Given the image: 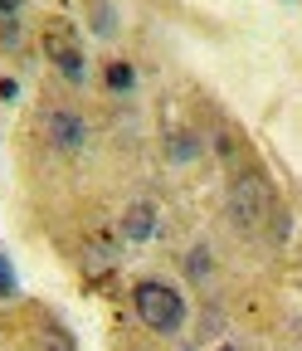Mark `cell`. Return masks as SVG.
Returning a JSON list of instances; mask_svg holds the SVG:
<instances>
[{
  "instance_id": "obj_1",
  "label": "cell",
  "mask_w": 302,
  "mask_h": 351,
  "mask_svg": "<svg viewBox=\"0 0 302 351\" xmlns=\"http://www.w3.org/2000/svg\"><path fill=\"white\" fill-rule=\"evenodd\" d=\"M132 302H137V317L151 327V332H181L186 327V298L171 288V283H161V278H142L137 288H132Z\"/></svg>"
},
{
  "instance_id": "obj_2",
  "label": "cell",
  "mask_w": 302,
  "mask_h": 351,
  "mask_svg": "<svg viewBox=\"0 0 302 351\" xmlns=\"http://www.w3.org/2000/svg\"><path fill=\"white\" fill-rule=\"evenodd\" d=\"M229 215L239 230H258L268 215V181L258 171H239L234 186H229Z\"/></svg>"
},
{
  "instance_id": "obj_3",
  "label": "cell",
  "mask_w": 302,
  "mask_h": 351,
  "mask_svg": "<svg viewBox=\"0 0 302 351\" xmlns=\"http://www.w3.org/2000/svg\"><path fill=\"white\" fill-rule=\"evenodd\" d=\"M45 49H49V59H54V69L68 78V83H83V73H88V54L78 49V39H73V29L64 25V20H49L45 25Z\"/></svg>"
},
{
  "instance_id": "obj_4",
  "label": "cell",
  "mask_w": 302,
  "mask_h": 351,
  "mask_svg": "<svg viewBox=\"0 0 302 351\" xmlns=\"http://www.w3.org/2000/svg\"><path fill=\"white\" fill-rule=\"evenodd\" d=\"M45 137H49L54 152H78L88 142V122H83L73 108H49L45 112Z\"/></svg>"
},
{
  "instance_id": "obj_5",
  "label": "cell",
  "mask_w": 302,
  "mask_h": 351,
  "mask_svg": "<svg viewBox=\"0 0 302 351\" xmlns=\"http://www.w3.org/2000/svg\"><path fill=\"white\" fill-rule=\"evenodd\" d=\"M151 234H156V205H151V200L127 205V215H122V239H127V244H147Z\"/></svg>"
},
{
  "instance_id": "obj_6",
  "label": "cell",
  "mask_w": 302,
  "mask_h": 351,
  "mask_svg": "<svg viewBox=\"0 0 302 351\" xmlns=\"http://www.w3.org/2000/svg\"><path fill=\"white\" fill-rule=\"evenodd\" d=\"M166 152H171V161H195L200 156V137H195V132H176Z\"/></svg>"
},
{
  "instance_id": "obj_7",
  "label": "cell",
  "mask_w": 302,
  "mask_h": 351,
  "mask_svg": "<svg viewBox=\"0 0 302 351\" xmlns=\"http://www.w3.org/2000/svg\"><path fill=\"white\" fill-rule=\"evenodd\" d=\"M20 39H25V29H20V15H0V44H5V49H15Z\"/></svg>"
},
{
  "instance_id": "obj_8",
  "label": "cell",
  "mask_w": 302,
  "mask_h": 351,
  "mask_svg": "<svg viewBox=\"0 0 302 351\" xmlns=\"http://www.w3.org/2000/svg\"><path fill=\"white\" fill-rule=\"evenodd\" d=\"M20 293V283H15V274H10V258L0 254V302H10Z\"/></svg>"
},
{
  "instance_id": "obj_9",
  "label": "cell",
  "mask_w": 302,
  "mask_h": 351,
  "mask_svg": "<svg viewBox=\"0 0 302 351\" xmlns=\"http://www.w3.org/2000/svg\"><path fill=\"white\" fill-rule=\"evenodd\" d=\"M93 29H98V34H117V15H112V5H98V10H93Z\"/></svg>"
},
{
  "instance_id": "obj_10",
  "label": "cell",
  "mask_w": 302,
  "mask_h": 351,
  "mask_svg": "<svg viewBox=\"0 0 302 351\" xmlns=\"http://www.w3.org/2000/svg\"><path fill=\"white\" fill-rule=\"evenodd\" d=\"M108 83L117 88V93H127V88H132V69H127V64H108Z\"/></svg>"
},
{
  "instance_id": "obj_11",
  "label": "cell",
  "mask_w": 302,
  "mask_h": 351,
  "mask_svg": "<svg viewBox=\"0 0 302 351\" xmlns=\"http://www.w3.org/2000/svg\"><path fill=\"white\" fill-rule=\"evenodd\" d=\"M20 5L25 0H0V15H20Z\"/></svg>"
},
{
  "instance_id": "obj_12",
  "label": "cell",
  "mask_w": 302,
  "mask_h": 351,
  "mask_svg": "<svg viewBox=\"0 0 302 351\" xmlns=\"http://www.w3.org/2000/svg\"><path fill=\"white\" fill-rule=\"evenodd\" d=\"M49 351H64V346H59V341H49Z\"/></svg>"
},
{
  "instance_id": "obj_13",
  "label": "cell",
  "mask_w": 302,
  "mask_h": 351,
  "mask_svg": "<svg viewBox=\"0 0 302 351\" xmlns=\"http://www.w3.org/2000/svg\"><path fill=\"white\" fill-rule=\"evenodd\" d=\"M220 351H234V346H220Z\"/></svg>"
}]
</instances>
